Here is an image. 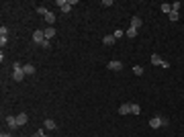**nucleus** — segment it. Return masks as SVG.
Segmentation results:
<instances>
[{
  "label": "nucleus",
  "mask_w": 184,
  "mask_h": 137,
  "mask_svg": "<svg viewBox=\"0 0 184 137\" xmlns=\"http://www.w3.org/2000/svg\"><path fill=\"white\" fill-rule=\"evenodd\" d=\"M107 68L113 70V72H121V70H123V62H119V59H113V62H108Z\"/></svg>",
  "instance_id": "39448f33"
},
{
  "label": "nucleus",
  "mask_w": 184,
  "mask_h": 137,
  "mask_svg": "<svg viewBox=\"0 0 184 137\" xmlns=\"http://www.w3.org/2000/svg\"><path fill=\"white\" fill-rule=\"evenodd\" d=\"M180 6H182L180 2H174V4H172V10H176V12H178V10H180Z\"/></svg>",
  "instance_id": "393cba45"
},
{
  "label": "nucleus",
  "mask_w": 184,
  "mask_h": 137,
  "mask_svg": "<svg viewBox=\"0 0 184 137\" xmlns=\"http://www.w3.org/2000/svg\"><path fill=\"white\" fill-rule=\"evenodd\" d=\"M12 137H15V135H12Z\"/></svg>",
  "instance_id": "c756f323"
},
{
  "label": "nucleus",
  "mask_w": 184,
  "mask_h": 137,
  "mask_svg": "<svg viewBox=\"0 0 184 137\" xmlns=\"http://www.w3.org/2000/svg\"><path fill=\"white\" fill-rule=\"evenodd\" d=\"M0 37H8V29L6 27H0Z\"/></svg>",
  "instance_id": "5701e85b"
},
{
  "label": "nucleus",
  "mask_w": 184,
  "mask_h": 137,
  "mask_svg": "<svg viewBox=\"0 0 184 137\" xmlns=\"http://www.w3.org/2000/svg\"><path fill=\"white\" fill-rule=\"evenodd\" d=\"M33 41H35V43H39V45H41V43L45 41V31H43V29H37V31L33 33Z\"/></svg>",
  "instance_id": "20e7f679"
},
{
  "label": "nucleus",
  "mask_w": 184,
  "mask_h": 137,
  "mask_svg": "<svg viewBox=\"0 0 184 137\" xmlns=\"http://www.w3.org/2000/svg\"><path fill=\"white\" fill-rule=\"evenodd\" d=\"M43 135H45V129H39V131H35L31 137H43Z\"/></svg>",
  "instance_id": "4be33fe9"
},
{
  "label": "nucleus",
  "mask_w": 184,
  "mask_h": 137,
  "mask_svg": "<svg viewBox=\"0 0 184 137\" xmlns=\"http://www.w3.org/2000/svg\"><path fill=\"white\" fill-rule=\"evenodd\" d=\"M102 6H113V0H102Z\"/></svg>",
  "instance_id": "bb28decb"
},
{
  "label": "nucleus",
  "mask_w": 184,
  "mask_h": 137,
  "mask_svg": "<svg viewBox=\"0 0 184 137\" xmlns=\"http://www.w3.org/2000/svg\"><path fill=\"white\" fill-rule=\"evenodd\" d=\"M131 27H133V29H139L141 27V19L139 16H133V19H131Z\"/></svg>",
  "instance_id": "4468645a"
},
{
  "label": "nucleus",
  "mask_w": 184,
  "mask_h": 137,
  "mask_svg": "<svg viewBox=\"0 0 184 137\" xmlns=\"http://www.w3.org/2000/svg\"><path fill=\"white\" fill-rule=\"evenodd\" d=\"M4 121H6V125H8V129H16V127H19V123H16V117H12V115H8Z\"/></svg>",
  "instance_id": "6e6552de"
},
{
  "label": "nucleus",
  "mask_w": 184,
  "mask_h": 137,
  "mask_svg": "<svg viewBox=\"0 0 184 137\" xmlns=\"http://www.w3.org/2000/svg\"><path fill=\"white\" fill-rule=\"evenodd\" d=\"M47 12H49V10L45 8V6H37V15H43V16H45Z\"/></svg>",
  "instance_id": "a211bd4d"
},
{
  "label": "nucleus",
  "mask_w": 184,
  "mask_h": 137,
  "mask_svg": "<svg viewBox=\"0 0 184 137\" xmlns=\"http://www.w3.org/2000/svg\"><path fill=\"white\" fill-rule=\"evenodd\" d=\"M23 72H25V76H33L37 70H35L33 64H25V66H23Z\"/></svg>",
  "instance_id": "1a4fd4ad"
},
{
  "label": "nucleus",
  "mask_w": 184,
  "mask_h": 137,
  "mask_svg": "<svg viewBox=\"0 0 184 137\" xmlns=\"http://www.w3.org/2000/svg\"><path fill=\"white\" fill-rule=\"evenodd\" d=\"M168 19L172 21V23H176V21L180 19V15H178V12H176V10H172V12H170V15H168Z\"/></svg>",
  "instance_id": "dca6fc26"
},
{
  "label": "nucleus",
  "mask_w": 184,
  "mask_h": 137,
  "mask_svg": "<svg viewBox=\"0 0 184 137\" xmlns=\"http://www.w3.org/2000/svg\"><path fill=\"white\" fill-rule=\"evenodd\" d=\"M16 123H19V127L27 125V123H29V115H27V113H19V115H16Z\"/></svg>",
  "instance_id": "423d86ee"
},
{
  "label": "nucleus",
  "mask_w": 184,
  "mask_h": 137,
  "mask_svg": "<svg viewBox=\"0 0 184 137\" xmlns=\"http://www.w3.org/2000/svg\"><path fill=\"white\" fill-rule=\"evenodd\" d=\"M43 19H45V23H47V27H53V23H55V15L53 12H47Z\"/></svg>",
  "instance_id": "f8f14e48"
},
{
  "label": "nucleus",
  "mask_w": 184,
  "mask_h": 137,
  "mask_svg": "<svg viewBox=\"0 0 184 137\" xmlns=\"http://www.w3.org/2000/svg\"><path fill=\"white\" fill-rule=\"evenodd\" d=\"M12 80H15V82H23V80H25L23 66H21L19 62H15V64H12Z\"/></svg>",
  "instance_id": "f257e3e1"
},
{
  "label": "nucleus",
  "mask_w": 184,
  "mask_h": 137,
  "mask_svg": "<svg viewBox=\"0 0 184 137\" xmlns=\"http://www.w3.org/2000/svg\"><path fill=\"white\" fill-rule=\"evenodd\" d=\"M6 43H8V37H0V45H2V47H6Z\"/></svg>",
  "instance_id": "b1692460"
},
{
  "label": "nucleus",
  "mask_w": 184,
  "mask_h": 137,
  "mask_svg": "<svg viewBox=\"0 0 184 137\" xmlns=\"http://www.w3.org/2000/svg\"><path fill=\"white\" fill-rule=\"evenodd\" d=\"M43 127L47 129V131H55V129H58V123H55L53 119H45V123H43Z\"/></svg>",
  "instance_id": "0eeeda50"
},
{
  "label": "nucleus",
  "mask_w": 184,
  "mask_h": 137,
  "mask_svg": "<svg viewBox=\"0 0 184 137\" xmlns=\"http://www.w3.org/2000/svg\"><path fill=\"white\" fill-rule=\"evenodd\" d=\"M168 119H164V117H154L150 121V127L151 129H160V127H168Z\"/></svg>",
  "instance_id": "f03ea898"
},
{
  "label": "nucleus",
  "mask_w": 184,
  "mask_h": 137,
  "mask_svg": "<svg viewBox=\"0 0 184 137\" xmlns=\"http://www.w3.org/2000/svg\"><path fill=\"white\" fill-rule=\"evenodd\" d=\"M49 45H51V41H47V39H45L43 43H41V47H43V49H49Z\"/></svg>",
  "instance_id": "a878e982"
},
{
  "label": "nucleus",
  "mask_w": 184,
  "mask_h": 137,
  "mask_svg": "<svg viewBox=\"0 0 184 137\" xmlns=\"http://www.w3.org/2000/svg\"><path fill=\"white\" fill-rule=\"evenodd\" d=\"M131 113V103H125V104H121V107H119V115H123V117H125V115H129Z\"/></svg>",
  "instance_id": "9d476101"
},
{
  "label": "nucleus",
  "mask_w": 184,
  "mask_h": 137,
  "mask_svg": "<svg viewBox=\"0 0 184 137\" xmlns=\"http://www.w3.org/2000/svg\"><path fill=\"white\" fill-rule=\"evenodd\" d=\"M43 137H47V135H43Z\"/></svg>",
  "instance_id": "c85d7f7f"
},
{
  "label": "nucleus",
  "mask_w": 184,
  "mask_h": 137,
  "mask_svg": "<svg viewBox=\"0 0 184 137\" xmlns=\"http://www.w3.org/2000/svg\"><path fill=\"white\" fill-rule=\"evenodd\" d=\"M43 31H45V39H47V41L55 37V27H45Z\"/></svg>",
  "instance_id": "9b49d317"
},
{
  "label": "nucleus",
  "mask_w": 184,
  "mask_h": 137,
  "mask_svg": "<svg viewBox=\"0 0 184 137\" xmlns=\"http://www.w3.org/2000/svg\"><path fill=\"white\" fill-rule=\"evenodd\" d=\"M123 35H125V33H123V31H121V29H117V31H115V33H113V37H115V39H121Z\"/></svg>",
  "instance_id": "412c9836"
},
{
  "label": "nucleus",
  "mask_w": 184,
  "mask_h": 137,
  "mask_svg": "<svg viewBox=\"0 0 184 137\" xmlns=\"http://www.w3.org/2000/svg\"><path fill=\"white\" fill-rule=\"evenodd\" d=\"M131 113H133V115H139V113H141V107H139V104H133V103H131Z\"/></svg>",
  "instance_id": "f3484780"
},
{
  "label": "nucleus",
  "mask_w": 184,
  "mask_h": 137,
  "mask_svg": "<svg viewBox=\"0 0 184 137\" xmlns=\"http://www.w3.org/2000/svg\"><path fill=\"white\" fill-rule=\"evenodd\" d=\"M125 35L129 37V39H133V37H137V29H133V27H129V29L125 31Z\"/></svg>",
  "instance_id": "2eb2a0df"
},
{
  "label": "nucleus",
  "mask_w": 184,
  "mask_h": 137,
  "mask_svg": "<svg viewBox=\"0 0 184 137\" xmlns=\"http://www.w3.org/2000/svg\"><path fill=\"white\" fill-rule=\"evenodd\" d=\"M151 66H160V68H166V70H168L170 68V64H168V62H164V59H162L160 57V55H151Z\"/></svg>",
  "instance_id": "7ed1b4c3"
},
{
  "label": "nucleus",
  "mask_w": 184,
  "mask_h": 137,
  "mask_svg": "<svg viewBox=\"0 0 184 137\" xmlns=\"http://www.w3.org/2000/svg\"><path fill=\"white\" fill-rule=\"evenodd\" d=\"M115 37H113V35H104V37H102V43H104V45H113V43H115Z\"/></svg>",
  "instance_id": "ddd939ff"
},
{
  "label": "nucleus",
  "mask_w": 184,
  "mask_h": 137,
  "mask_svg": "<svg viewBox=\"0 0 184 137\" xmlns=\"http://www.w3.org/2000/svg\"><path fill=\"white\" fill-rule=\"evenodd\" d=\"M133 72H135V76H141V74H143V68H141V66H133Z\"/></svg>",
  "instance_id": "aec40b11"
},
{
  "label": "nucleus",
  "mask_w": 184,
  "mask_h": 137,
  "mask_svg": "<svg viewBox=\"0 0 184 137\" xmlns=\"http://www.w3.org/2000/svg\"><path fill=\"white\" fill-rule=\"evenodd\" d=\"M162 10H164L166 15H170L172 12V4H162Z\"/></svg>",
  "instance_id": "6ab92c4d"
},
{
  "label": "nucleus",
  "mask_w": 184,
  "mask_h": 137,
  "mask_svg": "<svg viewBox=\"0 0 184 137\" xmlns=\"http://www.w3.org/2000/svg\"><path fill=\"white\" fill-rule=\"evenodd\" d=\"M0 137H12V135H10V133H2V135H0Z\"/></svg>",
  "instance_id": "cd10ccee"
}]
</instances>
